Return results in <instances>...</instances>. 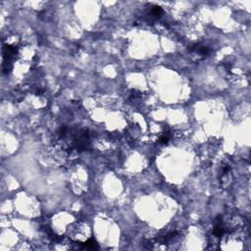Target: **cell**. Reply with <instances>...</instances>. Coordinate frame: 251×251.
<instances>
[{
    "label": "cell",
    "instance_id": "1",
    "mask_svg": "<svg viewBox=\"0 0 251 251\" xmlns=\"http://www.w3.org/2000/svg\"><path fill=\"white\" fill-rule=\"evenodd\" d=\"M82 248L94 250V249H98V245H97L96 241L94 239H88L87 241H85L84 243H82Z\"/></svg>",
    "mask_w": 251,
    "mask_h": 251
},
{
    "label": "cell",
    "instance_id": "2",
    "mask_svg": "<svg viewBox=\"0 0 251 251\" xmlns=\"http://www.w3.org/2000/svg\"><path fill=\"white\" fill-rule=\"evenodd\" d=\"M150 14L152 15V16H154L156 18H159L161 16L162 14H163V10H162L161 7H159V6H154L151 10H150Z\"/></svg>",
    "mask_w": 251,
    "mask_h": 251
},
{
    "label": "cell",
    "instance_id": "3",
    "mask_svg": "<svg viewBox=\"0 0 251 251\" xmlns=\"http://www.w3.org/2000/svg\"><path fill=\"white\" fill-rule=\"evenodd\" d=\"M169 140H170V136L167 133H165L160 137V138H159V142L162 143V144H167V143L169 142Z\"/></svg>",
    "mask_w": 251,
    "mask_h": 251
}]
</instances>
